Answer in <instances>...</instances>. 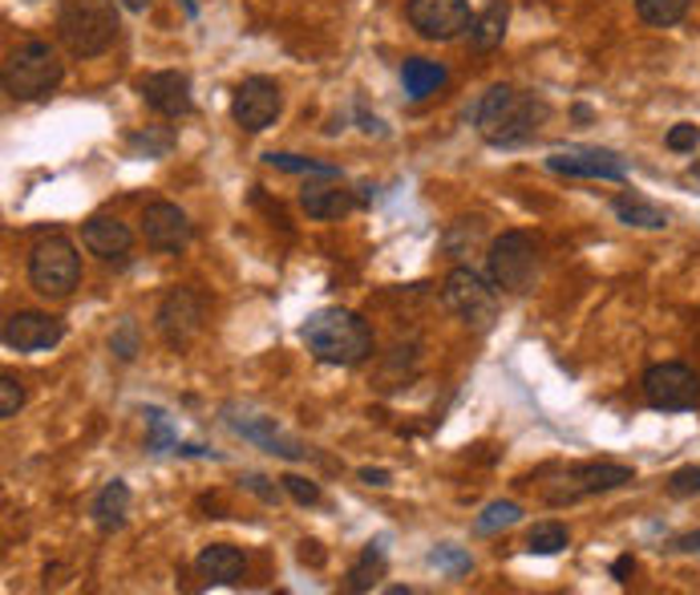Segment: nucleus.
<instances>
[{"mask_svg":"<svg viewBox=\"0 0 700 595\" xmlns=\"http://www.w3.org/2000/svg\"><path fill=\"white\" fill-rule=\"evenodd\" d=\"M551 118V105L539 93L515 90V85H490V90L470 105V122L490 147H523L539 134Z\"/></svg>","mask_w":700,"mask_h":595,"instance_id":"obj_1","label":"nucleus"},{"mask_svg":"<svg viewBox=\"0 0 700 595\" xmlns=\"http://www.w3.org/2000/svg\"><path fill=\"white\" fill-rule=\"evenodd\" d=\"M300 341L308 344V353L316 356L321 365H341V369L361 365V361H368L373 349H377L373 324L353 309L308 312V321L300 324Z\"/></svg>","mask_w":700,"mask_h":595,"instance_id":"obj_2","label":"nucleus"},{"mask_svg":"<svg viewBox=\"0 0 700 595\" xmlns=\"http://www.w3.org/2000/svg\"><path fill=\"white\" fill-rule=\"evenodd\" d=\"M65 78V61L58 58V49L49 46L45 37H24L9 49L0 81L12 102H41L58 90Z\"/></svg>","mask_w":700,"mask_h":595,"instance_id":"obj_3","label":"nucleus"},{"mask_svg":"<svg viewBox=\"0 0 700 595\" xmlns=\"http://www.w3.org/2000/svg\"><path fill=\"white\" fill-rule=\"evenodd\" d=\"M58 33L73 58H102L118 41L114 0H58Z\"/></svg>","mask_w":700,"mask_h":595,"instance_id":"obj_4","label":"nucleus"},{"mask_svg":"<svg viewBox=\"0 0 700 595\" xmlns=\"http://www.w3.org/2000/svg\"><path fill=\"white\" fill-rule=\"evenodd\" d=\"M631 478H636V470L620 466V462H579V466L559 470L551 482H542V503L571 506L579 498H591V494L620 491Z\"/></svg>","mask_w":700,"mask_h":595,"instance_id":"obj_5","label":"nucleus"},{"mask_svg":"<svg viewBox=\"0 0 700 595\" xmlns=\"http://www.w3.org/2000/svg\"><path fill=\"white\" fill-rule=\"evenodd\" d=\"M490 284L510 292V296H523L535 288L539 280V243L530 240L527 231H503L498 240L490 243Z\"/></svg>","mask_w":700,"mask_h":595,"instance_id":"obj_6","label":"nucleus"},{"mask_svg":"<svg viewBox=\"0 0 700 595\" xmlns=\"http://www.w3.org/2000/svg\"><path fill=\"white\" fill-rule=\"evenodd\" d=\"M29 284L41 296H70L73 288L81 284V255L73 248V240L65 235H45L29 252Z\"/></svg>","mask_w":700,"mask_h":595,"instance_id":"obj_7","label":"nucleus"},{"mask_svg":"<svg viewBox=\"0 0 700 595\" xmlns=\"http://www.w3.org/2000/svg\"><path fill=\"white\" fill-rule=\"evenodd\" d=\"M643 401L660 413H689L700 405V373L684 361H660L643 373Z\"/></svg>","mask_w":700,"mask_h":595,"instance_id":"obj_8","label":"nucleus"},{"mask_svg":"<svg viewBox=\"0 0 700 595\" xmlns=\"http://www.w3.org/2000/svg\"><path fill=\"white\" fill-rule=\"evenodd\" d=\"M442 296H446V309L454 312L461 324H470V329H490L494 316H498V296H494V288L486 284L470 264H458L446 275Z\"/></svg>","mask_w":700,"mask_h":595,"instance_id":"obj_9","label":"nucleus"},{"mask_svg":"<svg viewBox=\"0 0 700 595\" xmlns=\"http://www.w3.org/2000/svg\"><path fill=\"white\" fill-rule=\"evenodd\" d=\"M284 110V93L272 78L264 73H255V78H243L231 93V118H235V127L247 130V134H260L267 130L272 122L280 118Z\"/></svg>","mask_w":700,"mask_h":595,"instance_id":"obj_10","label":"nucleus"},{"mask_svg":"<svg viewBox=\"0 0 700 595\" xmlns=\"http://www.w3.org/2000/svg\"><path fill=\"white\" fill-rule=\"evenodd\" d=\"M154 329L171 349L183 353L186 344L195 341L199 329H203V296L195 288H171L159 304V316H154Z\"/></svg>","mask_w":700,"mask_h":595,"instance_id":"obj_11","label":"nucleus"},{"mask_svg":"<svg viewBox=\"0 0 700 595\" xmlns=\"http://www.w3.org/2000/svg\"><path fill=\"white\" fill-rule=\"evenodd\" d=\"M405 17L425 41H454V37L470 33V0H409Z\"/></svg>","mask_w":700,"mask_h":595,"instance_id":"obj_12","label":"nucleus"},{"mask_svg":"<svg viewBox=\"0 0 700 595\" xmlns=\"http://www.w3.org/2000/svg\"><path fill=\"white\" fill-rule=\"evenodd\" d=\"M547 171L567 174V179H608V183H620V179H628L631 167L616 150L567 147V150H551V154H547Z\"/></svg>","mask_w":700,"mask_h":595,"instance_id":"obj_13","label":"nucleus"},{"mask_svg":"<svg viewBox=\"0 0 700 595\" xmlns=\"http://www.w3.org/2000/svg\"><path fill=\"white\" fill-rule=\"evenodd\" d=\"M142 235H146V248H154V252H183L191 243V219L179 203L159 199V203H146V211H142Z\"/></svg>","mask_w":700,"mask_h":595,"instance_id":"obj_14","label":"nucleus"},{"mask_svg":"<svg viewBox=\"0 0 700 595\" xmlns=\"http://www.w3.org/2000/svg\"><path fill=\"white\" fill-rule=\"evenodd\" d=\"M65 336V324L58 316H49V312H12L9 321H4V344H9L12 353H45L53 344H61Z\"/></svg>","mask_w":700,"mask_h":595,"instance_id":"obj_15","label":"nucleus"},{"mask_svg":"<svg viewBox=\"0 0 700 595\" xmlns=\"http://www.w3.org/2000/svg\"><path fill=\"white\" fill-rule=\"evenodd\" d=\"M142 102L162 118H186L195 110V98H191V78L179 73V69H159L150 78L139 81Z\"/></svg>","mask_w":700,"mask_h":595,"instance_id":"obj_16","label":"nucleus"},{"mask_svg":"<svg viewBox=\"0 0 700 595\" xmlns=\"http://www.w3.org/2000/svg\"><path fill=\"white\" fill-rule=\"evenodd\" d=\"M227 425L235 430V434H243L247 442H255V446H264L267 454H280V458H308V446L304 442H296L292 434H284L276 425V417H264V413H235L227 410Z\"/></svg>","mask_w":700,"mask_h":595,"instance_id":"obj_17","label":"nucleus"},{"mask_svg":"<svg viewBox=\"0 0 700 595\" xmlns=\"http://www.w3.org/2000/svg\"><path fill=\"white\" fill-rule=\"evenodd\" d=\"M81 243L102 260H122L134 248V231L118 215H90L81 228Z\"/></svg>","mask_w":700,"mask_h":595,"instance_id":"obj_18","label":"nucleus"},{"mask_svg":"<svg viewBox=\"0 0 700 595\" xmlns=\"http://www.w3.org/2000/svg\"><path fill=\"white\" fill-rule=\"evenodd\" d=\"M195 567L207 584L231 587V584H240L243 572H247V555H243L240 547H231V543H211V547L199 551Z\"/></svg>","mask_w":700,"mask_h":595,"instance_id":"obj_19","label":"nucleus"},{"mask_svg":"<svg viewBox=\"0 0 700 595\" xmlns=\"http://www.w3.org/2000/svg\"><path fill=\"white\" fill-rule=\"evenodd\" d=\"M93 523H98V531H105V535H114V531L126 527V515H130V486L122 478L105 482L102 491H98V498H93Z\"/></svg>","mask_w":700,"mask_h":595,"instance_id":"obj_20","label":"nucleus"},{"mask_svg":"<svg viewBox=\"0 0 700 595\" xmlns=\"http://www.w3.org/2000/svg\"><path fill=\"white\" fill-rule=\"evenodd\" d=\"M300 206H304V215L316 219V223H333V219H345L348 211H353L356 199L345 186H308V191L300 195Z\"/></svg>","mask_w":700,"mask_h":595,"instance_id":"obj_21","label":"nucleus"},{"mask_svg":"<svg viewBox=\"0 0 700 595\" xmlns=\"http://www.w3.org/2000/svg\"><path fill=\"white\" fill-rule=\"evenodd\" d=\"M611 211L620 215V223H628V228H640V231H665L668 223H672V215H668L665 206L652 203V199L636 195V191H623V195H616Z\"/></svg>","mask_w":700,"mask_h":595,"instance_id":"obj_22","label":"nucleus"},{"mask_svg":"<svg viewBox=\"0 0 700 595\" xmlns=\"http://www.w3.org/2000/svg\"><path fill=\"white\" fill-rule=\"evenodd\" d=\"M506 21H510V4L506 0H490L470 24V49L474 53H494L503 46L506 37Z\"/></svg>","mask_w":700,"mask_h":595,"instance_id":"obj_23","label":"nucleus"},{"mask_svg":"<svg viewBox=\"0 0 700 595\" xmlns=\"http://www.w3.org/2000/svg\"><path fill=\"white\" fill-rule=\"evenodd\" d=\"M446 65L442 61H429V58H409L402 65V85L405 93L414 98V102H425V98H434L442 85H446Z\"/></svg>","mask_w":700,"mask_h":595,"instance_id":"obj_24","label":"nucleus"},{"mask_svg":"<svg viewBox=\"0 0 700 595\" xmlns=\"http://www.w3.org/2000/svg\"><path fill=\"white\" fill-rule=\"evenodd\" d=\"M486 235V223L478 215L474 219H454L446 231H442V252L449 255V260H466V255L483 243Z\"/></svg>","mask_w":700,"mask_h":595,"instance_id":"obj_25","label":"nucleus"},{"mask_svg":"<svg viewBox=\"0 0 700 595\" xmlns=\"http://www.w3.org/2000/svg\"><path fill=\"white\" fill-rule=\"evenodd\" d=\"M689 4L692 0H636V12H640V21L652 24V29H672V24L684 21Z\"/></svg>","mask_w":700,"mask_h":595,"instance_id":"obj_26","label":"nucleus"},{"mask_svg":"<svg viewBox=\"0 0 700 595\" xmlns=\"http://www.w3.org/2000/svg\"><path fill=\"white\" fill-rule=\"evenodd\" d=\"M267 167H276V171H287V174H316V179H341V167H333V162H321V159H304V154H284V150H272V154H264Z\"/></svg>","mask_w":700,"mask_h":595,"instance_id":"obj_27","label":"nucleus"},{"mask_svg":"<svg viewBox=\"0 0 700 595\" xmlns=\"http://www.w3.org/2000/svg\"><path fill=\"white\" fill-rule=\"evenodd\" d=\"M567 543H571V531L562 527V523H555V518L535 523V527L527 531L530 555H559V551H567Z\"/></svg>","mask_w":700,"mask_h":595,"instance_id":"obj_28","label":"nucleus"},{"mask_svg":"<svg viewBox=\"0 0 700 595\" xmlns=\"http://www.w3.org/2000/svg\"><path fill=\"white\" fill-rule=\"evenodd\" d=\"M142 417H146V430H150V437H146V450H150V454H166V450H179V434H174L171 417H166L159 405H146V410H142Z\"/></svg>","mask_w":700,"mask_h":595,"instance_id":"obj_29","label":"nucleus"},{"mask_svg":"<svg viewBox=\"0 0 700 595\" xmlns=\"http://www.w3.org/2000/svg\"><path fill=\"white\" fill-rule=\"evenodd\" d=\"M385 575V555H381V543H368L361 563H356L353 572H348V592H368V587H377V579Z\"/></svg>","mask_w":700,"mask_h":595,"instance_id":"obj_30","label":"nucleus"},{"mask_svg":"<svg viewBox=\"0 0 700 595\" xmlns=\"http://www.w3.org/2000/svg\"><path fill=\"white\" fill-rule=\"evenodd\" d=\"M518 518H523V506L518 503H490L483 511V515L474 518V531H478V535H494V531H506V527H515Z\"/></svg>","mask_w":700,"mask_h":595,"instance_id":"obj_31","label":"nucleus"},{"mask_svg":"<svg viewBox=\"0 0 700 595\" xmlns=\"http://www.w3.org/2000/svg\"><path fill=\"white\" fill-rule=\"evenodd\" d=\"M429 563H434L437 572H446L449 579H458V575H466L470 572V555H466V551L461 547H437V551H429Z\"/></svg>","mask_w":700,"mask_h":595,"instance_id":"obj_32","label":"nucleus"},{"mask_svg":"<svg viewBox=\"0 0 700 595\" xmlns=\"http://www.w3.org/2000/svg\"><path fill=\"white\" fill-rule=\"evenodd\" d=\"M668 494L672 498H697L700 494V466H680L668 474Z\"/></svg>","mask_w":700,"mask_h":595,"instance_id":"obj_33","label":"nucleus"},{"mask_svg":"<svg viewBox=\"0 0 700 595\" xmlns=\"http://www.w3.org/2000/svg\"><path fill=\"white\" fill-rule=\"evenodd\" d=\"M110 349L118 353V361H134V356H139V324L130 321V316L118 324V332L110 336Z\"/></svg>","mask_w":700,"mask_h":595,"instance_id":"obj_34","label":"nucleus"},{"mask_svg":"<svg viewBox=\"0 0 700 595\" xmlns=\"http://www.w3.org/2000/svg\"><path fill=\"white\" fill-rule=\"evenodd\" d=\"M21 405H24V385L12 377V373H4V377H0V417H4V422L17 417Z\"/></svg>","mask_w":700,"mask_h":595,"instance_id":"obj_35","label":"nucleus"},{"mask_svg":"<svg viewBox=\"0 0 700 595\" xmlns=\"http://www.w3.org/2000/svg\"><path fill=\"white\" fill-rule=\"evenodd\" d=\"M665 147L672 150V154H689V150L700 147V127L697 122H677V127L668 130Z\"/></svg>","mask_w":700,"mask_h":595,"instance_id":"obj_36","label":"nucleus"},{"mask_svg":"<svg viewBox=\"0 0 700 595\" xmlns=\"http://www.w3.org/2000/svg\"><path fill=\"white\" fill-rule=\"evenodd\" d=\"M280 482H284V491L292 494L300 506H316V503H321V486H316L312 478H300V474H284Z\"/></svg>","mask_w":700,"mask_h":595,"instance_id":"obj_37","label":"nucleus"},{"mask_svg":"<svg viewBox=\"0 0 700 595\" xmlns=\"http://www.w3.org/2000/svg\"><path fill=\"white\" fill-rule=\"evenodd\" d=\"M171 142L174 138L171 134H162V138H146V134H139V138H130V147L134 150H146V159H162V154H166V150H171Z\"/></svg>","mask_w":700,"mask_h":595,"instance_id":"obj_38","label":"nucleus"},{"mask_svg":"<svg viewBox=\"0 0 700 595\" xmlns=\"http://www.w3.org/2000/svg\"><path fill=\"white\" fill-rule=\"evenodd\" d=\"M243 491L260 494V498H264V503H272V506L280 503V491H276V486H272V482L264 478V474H247V478H243Z\"/></svg>","mask_w":700,"mask_h":595,"instance_id":"obj_39","label":"nucleus"},{"mask_svg":"<svg viewBox=\"0 0 700 595\" xmlns=\"http://www.w3.org/2000/svg\"><path fill=\"white\" fill-rule=\"evenodd\" d=\"M300 563H312V567H324V551H321V543H300Z\"/></svg>","mask_w":700,"mask_h":595,"instance_id":"obj_40","label":"nucleus"},{"mask_svg":"<svg viewBox=\"0 0 700 595\" xmlns=\"http://www.w3.org/2000/svg\"><path fill=\"white\" fill-rule=\"evenodd\" d=\"M672 551H680V555H700V531H689V535H680L677 543H672Z\"/></svg>","mask_w":700,"mask_h":595,"instance_id":"obj_41","label":"nucleus"},{"mask_svg":"<svg viewBox=\"0 0 700 595\" xmlns=\"http://www.w3.org/2000/svg\"><path fill=\"white\" fill-rule=\"evenodd\" d=\"M636 572V559H631V555H620V559L611 563V575H616V579H620V584H628V575Z\"/></svg>","mask_w":700,"mask_h":595,"instance_id":"obj_42","label":"nucleus"},{"mask_svg":"<svg viewBox=\"0 0 700 595\" xmlns=\"http://www.w3.org/2000/svg\"><path fill=\"white\" fill-rule=\"evenodd\" d=\"M361 482H368V486H389V470H361Z\"/></svg>","mask_w":700,"mask_h":595,"instance_id":"obj_43","label":"nucleus"},{"mask_svg":"<svg viewBox=\"0 0 700 595\" xmlns=\"http://www.w3.org/2000/svg\"><path fill=\"white\" fill-rule=\"evenodd\" d=\"M122 4H126L130 12H146L150 9V0H122Z\"/></svg>","mask_w":700,"mask_h":595,"instance_id":"obj_44","label":"nucleus"}]
</instances>
